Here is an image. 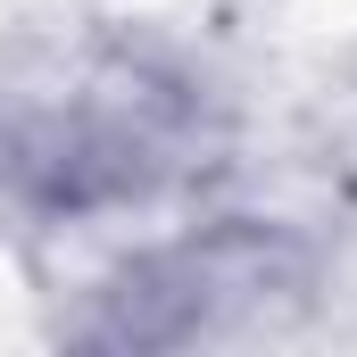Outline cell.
<instances>
[{"label": "cell", "instance_id": "6da1fadb", "mask_svg": "<svg viewBox=\"0 0 357 357\" xmlns=\"http://www.w3.org/2000/svg\"><path fill=\"white\" fill-rule=\"evenodd\" d=\"M199 84L150 42H67L0 75V199L33 216L142 208L199 167Z\"/></svg>", "mask_w": 357, "mask_h": 357}, {"label": "cell", "instance_id": "7a4b0ae2", "mask_svg": "<svg viewBox=\"0 0 357 357\" xmlns=\"http://www.w3.org/2000/svg\"><path fill=\"white\" fill-rule=\"evenodd\" d=\"M307 291V250L266 225H208L167 250H142L125 274L100 282L91 341L108 349H183V341H225L258 333Z\"/></svg>", "mask_w": 357, "mask_h": 357}]
</instances>
